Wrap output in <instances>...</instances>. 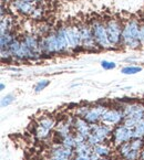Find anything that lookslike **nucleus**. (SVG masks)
<instances>
[{
    "label": "nucleus",
    "instance_id": "nucleus-14",
    "mask_svg": "<svg viewBox=\"0 0 144 160\" xmlns=\"http://www.w3.org/2000/svg\"><path fill=\"white\" fill-rule=\"evenodd\" d=\"M133 136L134 138H144V119L133 128Z\"/></svg>",
    "mask_w": 144,
    "mask_h": 160
},
{
    "label": "nucleus",
    "instance_id": "nucleus-20",
    "mask_svg": "<svg viewBox=\"0 0 144 160\" xmlns=\"http://www.w3.org/2000/svg\"><path fill=\"white\" fill-rule=\"evenodd\" d=\"M140 160H144V149L141 151V153H140V158H139Z\"/></svg>",
    "mask_w": 144,
    "mask_h": 160
},
{
    "label": "nucleus",
    "instance_id": "nucleus-22",
    "mask_svg": "<svg viewBox=\"0 0 144 160\" xmlns=\"http://www.w3.org/2000/svg\"><path fill=\"white\" fill-rule=\"evenodd\" d=\"M24 1H27V2H33L35 0H24Z\"/></svg>",
    "mask_w": 144,
    "mask_h": 160
},
{
    "label": "nucleus",
    "instance_id": "nucleus-23",
    "mask_svg": "<svg viewBox=\"0 0 144 160\" xmlns=\"http://www.w3.org/2000/svg\"><path fill=\"white\" fill-rule=\"evenodd\" d=\"M100 160H110V159H109V157H106V158H101Z\"/></svg>",
    "mask_w": 144,
    "mask_h": 160
},
{
    "label": "nucleus",
    "instance_id": "nucleus-9",
    "mask_svg": "<svg viewBox=\"0 0 144 160\" xmlns=\"http://www.w3.org/2000/svg\"><path fill=\"white\" fill-rule=\"evenodd\" d=\"M12 6L17 11H19L22 14H32L35 7L32 5V2H27L24 0H13Z\"/></svg>",
    "mask_w": 144,
    "mask_h": 160
},
{
    "label": "nucleus",
    "instance_id": "nucleus-6",
    "mask_svg": "<svg viewBox=\"0 0 144 160\" xmlns=\"http://www.w3.org/2000/svg\"><path fill=\"white\" fill-rule=\"evenodd\" d=\"M66 35H67V40H68V43H69V48L77 49V48L81 47L82 40H81L79 26H67Z\"/></svg>",
    "mask_w": 144,
    "mask_h": 160
},
{
    "label": "nucleus",
    "instance_id": "nucleus-17",
    "mask_svg": "<svg viewBox=\"0 0 144 160\" xmlns=\"http://www.w3.org/2000/svg\"><path fill=\"white\" fill-rule=\"evenodd\" d=\"M14 99H16V96H14L13 94H7L6 96H3V98H1V106H3V107H7V106H9Z\"/></svg>",
    "mask_w": 144,
    "mask_h": 160
},
{
    "label": "nucleus",
    "instance_id": "nucleus-19",
    "mask_svg": "<svg viewBox=\"0 0 144 160\" xmlns=\"http://www.w3.org/2000/svg\"><path fill=\"white\" fill-rule=\"evenodd\" d=\"M140 41L142 44H144V24H142L140 28Z\"/></svg>",
    "mask_w": 144,
    "mask_h": 160
},
{
    "label": "nucleus",
    "instance_id": "nucleus-8",
    "mask_svg": "<svg viewBox=\"0 0 144 160\" xmlns=\"http://www.w3.org/2000/svg\"><path fill=\"white\" fill-rule=\"evenodd\" d=\"M73 129L76 134L83 135L88 138L91 134V124H89L84 118L77 117L73 119Z\"/></svg>",
    "mask_w": 144,
    "mask_h": 160
},
{
    "label": "nucleus",
    "instance_id": "nucleus-7",
    "mask_svg": "<svg viewBox=\"0 0 144 160\" xmlns=\"http://www.w3.org/2000/svg\"><path fill=\"white\" fill-rule=\"evenodd\" d=\"M112 130L113 129H112L111 126H108L105 124H102V122H98V124L91 125V134L99 137L102 142H105L111 137Z\"/></svg>",
    "mask_w": 144,
    "mask_h": 160
},
{
    "label": "nucleus",
    "instance_id": "nucleus-10",
    "mask_svg": "<svg viewBox=\"0 0 144 160\" xmlns=\"http://www.w3.org/2000/svg\"><path fill=\"white\" fill-rule=\"evenodd\" d=\"M93 151L95 153H98L101 158H106V157H110V155L112 152V149L105 142H103V144H99L93 147Z\"/></svg>",
    "mask_w": 144,
    "mask_h": 160
},
{
    "label": "nucleus",
    "instance_id": "nucleus-24",
    "mask_svg": "<svg viewBox=\"0 0 144 160\" xmlns=\"http://www.w3.org/2000/svg\"><path fill=\"white\" fill-rule=\"evenodd\" d=\"M35 1H41V0H35Z\"/></svg>",
    "mask_w": 144,
    "mask_h": 160
},
{
    "label": "nucleus",
    "instance_id": "nucleus-2",
    "mask_svg": "<svg viewBox=\"0 0 144 160\" xmlns=\"http://www.w3.org/2000/svg\"><path fill=\"white\" fill-rule=\"evenodd\" d=\"M90 27H91V30H92L93 38H94L95 42H97V44L99 45L100 48L109 49V48L112 47L109 41V38H108L105 24L100 21H95L92 26H90Z\"/></svg>",
    "mask_w": 144,
    "mask_h": 160
},
{
    "label": "nucleus",
    "instance_id": "nucleus-4",
    "mask_svg": "<svg viewBox=\"0 0 144 160\" xmlns=\"http://www.w3.org/2000/svg\"><path fill=\"white\" fill-rule=\"evenodd\" d=\"M106 33H108V38L111 43V45H116L122 41V30L120 23L116 20H109L108 23L105 24Z\"/></svg>",
    "mask_w": 144,
    "mask_h": 160
},
{
    "label": "nucleus",
    "instance_id": "nucleus-16",
    "mask_svg": "<svg viewBox=\"0 0 144 160\" xmlns=\"http://www.w3.org/2000/svg\"><path fill=\"white\" fill-rule=\"evenodd\" d=\"M50 84V81L49 80H42V81H39L37 84L35 85V93H39L41 92V91H43L45 88V87L48 86V85Z\"/></svg>",
    "mask_w": 144,
    "mask_h": 160
},
{
    "label": "nucleus",
    "instance_id": "nucleus-15",
    "mask_svg": "<svg viewBox=\"0 0 144 160\" xmlns=\"http://www.w3.org/2000/svg\"><path fill=\"white\" fill-rule=\"evenodd\" d=\"M142 71V68L140 66H126L121 70V73L126 74V75H132V74H136Z\"/></svg>",
    "mask_w": 144,
    "mask_h": 160
},
{
    "label": "nucleus",
    "instance_id": "nucleus-18",
    "mask_svg": "<svg viewBox=\"0 0 144 160\" xmlns=\"http://www.w3.org/2000/svg\"><path fill=\"white\" fill-rule=\"evenodd\" d=\"M101 66L105 70H112V68H115L116 64L114 62H110V61H102L101 62Z\"/></svg>",
    "mask_w": 144,
    "mask_h": 160
},
{
    "label": "nucleus",
    "instance_id": "nucleus-21",
    "mask_svg": "<svg viewBox=\"0 0 144 160\" xmlns=\"http://www.w3.org/2000/svg\"><path fill=\"white\" fill-rule=\"evenodd\" d=\"M5 87H6V85L3 84V83H1V85H0V88H1V91L5 90Z\"/></svg>",
    "mask_w": 144,
    "mask_h": 160
},
{
    "label": "nucleus",
    "instance_id": "nucleus-1",
    "mask_svg": "<svg viewBox=\"0 0 144 160\" xmlns=\"http://www.w3.org/2000/svg\"><path fill=\"white\" fill-rule=\"evenodd\" d=\"M134 138L133 136V129L129 128L124 125V124H120V125L113 127L111 135V141L113 142L114 146L119 147L120 145L129 142Z\"/></svg>",
    "mask_w": 144,
    "mask_h": 160
},
{
    "label": "nucleus",
    "instance_id": "nucleus-3",
    "mask_svg": "<svg viewBox=\"0 0 144 160\" xmlns=\"http://www.w3.org/2000/svg\"><path fill=\"white\" fill-rule=\"evenodd\" d=\"M125 116L122 108H108L101 118L102 124H105L111 127L120 125L124 122Z\"/></svg>",
    "mask_w": 144,
    "mask_h": 160
},
{
    "label": "nucleus",
    "instance_id": "nucleus-11",
    "mask_svg": "<svg viewBox=\"0 0 144 160\" xmlns=\"http://www.w3.org/2000/svg\"><path fill=\"white\" fill-rule=\"evenodd\" d=\"M38 125L51 132V130L56 127V122H55V119H53L52 117H49V116H45V117H42L38 122Z\"/></svg>",
    "mask_w": 144,
    "mask_h": 160
},
{
    "label": "nucleus",
    "instance_id": "nucleus-12",
    "mask_svg": "<svg viewBox=\"0 0 144 160\" xmlns=\"http://www.w3.org/2000/svg\"><path fill=\"white\" fill-rule=\"evenodd\" d=\"M61 145L63 147H66V148H69V149H73L76 148L77 146V142H76V137H74V135H69V136L64 137L63 139L61 140Z\"/></svg>",
    "mask_w": 144,
    "mask_h": 160
},
{
    "label": "nucleus",
    "instance_id": "nucleus-13",
    "mask_svg": "<svg viewBox=\"0 0 144 160\" xmlns=\"http://www.w3.org/2000/svg\"><path fill=\"white\" fill-rule=\"evenodd\" d=\"M35 137L39 139V140H43V139L48 138L50 136V130L45 129V128L41 127V126L37 125V128H35Z\"/></svg>",
    "mask_w": 144,
    "mask_h": 160
},
{
    "label": "nucleus",
    "instance_id": "nucleus-5",
    "mask_svg": "<svg viewBox=\"0 0 144 160\" xmlns=\"http://www.w3.org/2000/svg\"><path fill=\"white\" fill-rule=\"evenodd\" d=\"M106 109H108V107L105 105H101V104L90 106L89 111H88V113L84 116V119L89 124H91V125L101 122V118L103 116V114L106 112Z\"/></svg>",
    "mask_w": 144,
    "mask_h": 160
}]
</instances>
